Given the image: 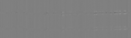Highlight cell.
<instances>
[{
  "label": "cell",
  "instance_id": "6da1fadb",
  "mask_svg": "<svg viewBox=\"0 0 131 38\" xmlns=\"http://www.w3.org/2000/svg\"><path fill=\"white\" fill-rule=\"evenodd\" d=\"M17 28H27V14L23 13H16Z\"/></svg>",
  "mask_w": 131,
  "mask_h": 38
},
{
  "label": "cell",
  "instance_id": "7a4b0ae2",
  "mask_svg": "<svg viewBox=\"0 0 131 38\" xmlns=\"http://www.w3.org/2000/svg\"><path fill=\"white\" fill-rule=\"evenodd\" d=\"M46 28L45 15L42 14H35L36 29L44 30Z\"/></svg>",
  "mask_w": 131,
  "mask_h": 38
},
{
  "label": "cell",
  "instance_id": "3957f363",
  "mask_svg": "<svg viewBox=\"0 0 131 38\" xmlns=\"http://www.w3.org/2000/svg\"><path fill=\"white\" fill-rule=\"evenodd\" d=\"M10 16L9 13L1 12V27L9 28Z\"/></svg>",
  "mask_w": 131,
  "mask_h": 38
},
{
  "label": "cell",
  "instance_id": "277c9868",
  "mask_svg": "<svg viewBox=\"0 0 131 38\" xmlns=\"http://www.w3.org/2000/svg\"><path fill=\"white\" fill-rule=\"evenodd\" d=\"M46 12L45 1H35V13L43 14Z\"/></svg>",
  "mask_w": 131,
  "mask_h": 38
},
{
  "label": "cell",
  "instance_id": "5b68a950",
  "mask_svg": "<svg viewBox=\"0 0 131 38\" xmlns=\"http://www.w3.org/2000/svg\"><path fill=\"white\" fill-rule=\"evenodd\" d=\"M35 14L28 13L27 14V28L35 29Z\"/></svg>",
  "mask_w": 131,
  "mask_h": 38
},
{
  "label": "cell",
  "instance_id": "8992f818",
  "mask_svg": "<svg viewBox=\"0 0 131 38\" xmlns=\"http://www.w3.org/2000/svg\"><path fill=\"white\" fill-rule=\"evenodd\" d=\"M14 36V38H27V29L25 28H15Z\"/></svg>",
  "mask_w": 131,
  "mask_h": 38
},
{
  "label": "cell",
  "instance_id": "52a82bcc",
  "mask_svg": "<svg viewBox=\"0 0 131 38\" xmlns=\"http://www.w3.org/2000/svg\"><path fill=\"white\" fill-rule=\"evenodd\" d=\"M27 1H17V13L27 12Z\"/></svg>",
  "mask_w": 131,
  "mask_h": 38
},
{
  "label": "cell",
  "instance_id": "ba28073f",
  "mask_svg": "<svg viewBox=\"0 0 131 38\" xmlns=\"http://www.w3.org/2000/svg\"><path fill=\"white\" fill-rule=\"evenodd\" d=\"M1 12H10V1H1Z\"/></svg>",
  "mask_w": 131,
  "mask_h": 38
},
{
  "label": "cell",
  "instance_id": "9c48e42d",
  "mask_svg": "<svg viewBox=\"0 0 131 38\" xmlns=\"http://www.w3.org/2000/svg\"><path fill=\"white\" fill-rule=\"evenodd\" d=\"M27 12L35 13V1H27Z\"/></svg>",
  "mask_w": 131,
  "mask_h": 38
},
{
  "label": "cell",
  "instance_id": "30bf717a",
  "mask_svg": "<svg viewBox=\"0 0 131 38\" xmlns=\"http://www.w3.org/2000/svg\"><path fill=\"white\" fill-rule=\"evenodd\" d=\"M1 37L10 38L9 29L4 28H1Z\"/></svg>",
  "mask_w": 131,
  "mask_h": 38
},
{
  "label": "cell",
  "instance_id": "8fae6325",
  "mask_svg": "<svg viewBox=\"0 0 131 38\" xmlns=\"http://www.w3.org/2000/svg\"><path fill=\"white\" fill-rule=\"evenodd\" d=\"M35 38L45 37V31L42 29L35 30Z\"/></svg>",
  "mask_w": 131,
  "mask_h": 38
},
{
  "label": "cell",
  "instance_id": "7c38bea8",
  "mask_svg": "<svg viewBox=\"0 0 131 38\" xmlns=\"http://www.w3.org/2000/svg\"><path fill=\"white\" fill-rule=\"evenodd\" d=\"M27 32V38H35V30L34 29H28Z\"/></svg>",
  "mask_w": 131,
  "mask_h": 38
},
{
  "label": "cell",
  "instance_id": "4fadbf2b",
  "mask_svg": "<svg viewBox=\"0 0 131 38\" xmlns=\"http://www.w3.org/2000/svg\"><path fill=\"white\" fill-rule=\"evenodd\" d=\"M13 28H17V14L16 13H12Z\"/></svg>",
  "mask_w": 131,
  "mask_h": 38
},
{
  "label": "cell",
  "instance_id": "5bb4252c",
  "mask_svg": "<svg viewBox=\"0 0 131 38\" xmlns=\"http://www.w3.org/2000/svg\"><path fill=\"white\" fill-rule=\"evenodd\" d=\"M17 1H13V8L12 11L14 13H17Z\"/></svg>",
  "mask_w": 131,
  "mask_h": 38
},
{
  "label": "cell",
  "instance_id": "9a60e30c",
  "mask_svg": "<svg viewBox=\"0 0 131 38\" xmlns=\"http://www.w3.org/2000/svg\"><path fill=\"white\" fill-rule=\"evenodd\" d=\"M9 16H10V25L9 28H12L13 27V19H12V13H9Z\"/></svg>",
  "mask_w": 131,
  "mask_h": 38
},
{
  "label": "cell",
  "instance_id": "2e32d148",
  "mask_svg": "<svg viewBox=\"0 0 131 38\" xmlns=\"http://www.w3.org/2000/svg\"><path fill=\"white\" fill-rule=\"evenodd\" d=\"M13 28L9 29V35H10V38H13Z\"/></svg>",
  "mask_w": 131,
  "mask_h": 38
}]
</instances>
